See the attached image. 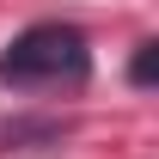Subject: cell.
I'll return each mask as SVG.
<instances>
[{"label": "cell", "mask_w": 159, "mask_h": 159, "mask_svg": "<svg viewBox=\"0 0 159 159\" xmlns=\"http://www.w3.org/2000/svg\"><path fill=\"white\" fill-rule=\"evenodd\" d=\"M153 61H159V43H141V55H135V86H153Z\"/></svg>", "instance_id": "obj_2"}, {"label": "cell", "mask_w": 159, "mask_h": 159, "mask_svg": "<svg viewBox=\"0 0 159 159\" xmlns=\"http://www.w3.org/2000/svg\"><path fill=\"white\" fill-rule=\"evenodd\" d=\"M86 74H92V49L74 25H31L0 55L6 86H80Z\"/></svg>", "instance_id": "obj_1"}]
</instances>
